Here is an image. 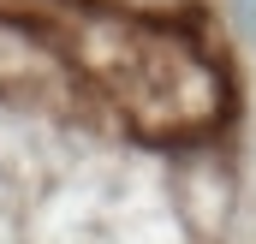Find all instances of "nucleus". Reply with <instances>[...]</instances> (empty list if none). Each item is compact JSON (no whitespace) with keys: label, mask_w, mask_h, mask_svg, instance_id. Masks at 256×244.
I'll return each instance as SVG.
<instances>
[{"label":"nucleus","mask_w":256,"mask_h":244,"mask_svg":"<svg viewBox=\"0 0 256 244\" xmlns=\"http://www.w3.org/2000/svg\"><path fill=\"white\" fill-rule=\"evenodd\" d=\"M226 12H232V24H238V36L256 48V0H226Z\"/></svg>","instance_id":"1"}]
</instances>
